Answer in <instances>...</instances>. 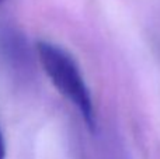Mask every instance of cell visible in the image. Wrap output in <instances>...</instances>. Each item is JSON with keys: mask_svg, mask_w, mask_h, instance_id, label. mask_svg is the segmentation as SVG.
Segmentation results:
<instances>
[{"mask_svg": "<svg viewBox=\"0 0 160 159\" xmlns=\"http://www.w3.org/2000/svg\"><path fill=\"white\" fill-rule=\"evenodd\" d=\"M35 55L51 83L78 109L86 127L96 132L97 120L93 97L75 56L63 47L47 39L37 41Z\"/></svg>", "mask_w": 160, "mask_h": 159, "instance_id": "obj_1", "label": "cell"}, {"mask_svg": "<svg viewBox=\"0 0 160 159\" xmlns=\"http://www.w3.org/2000/svg\"><path fill=\"white\" fill-rule=\"evenodd\" d=\"M0 56L10 72L20 80L32 75V58L25 35L13 24L0 28Z\"/></svg>", "mask_w": 160, "mask_h": 159, "instance_id": "obj_2", "label": "cell"}, {"mask_svg": "<svg viewBox=\"0 0 160 159\" xmlns=\"http://www.w3.org/2000/svg\"><path fill=\"white\" fill-rule=\"evenodd\" d=\"M0 159H6V141L2 128H0Z\"/></svg>", "mask_w": 160, "mask_h": 159, "instance_id": "obj_3", "label": "cell"}, {"mask_svg": "<svg viewBox=\"0 0 160 159\" xmlns=\"http://www.w3.org/2000/svg\"><path fill=\"white\" fill-rule=\"evenodd\" d=\"M2 2H4V0H0V3H2Z\"/></svg>", "mask_w": 160, "mask_h": 159, "instance_id": "obj_4", "label": "cell"}]
</instances>
